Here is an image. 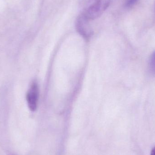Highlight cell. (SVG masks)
Instances as JSON below:
<instances>
[{
    "mask_svg": "<svg viewBox=\"0 0 155 155\" xmlns=\"http://www.w3.org/2000/svg\"><path fill=\"white\" fill-rule=\"evenodd\" d=\"M139 0H126L125 2V6L127 8H131L135 5Z\"/></svg>",
    "mask_w": 155,
    "mask_h": 155,
    "instance_id": "5b68a950",
    "label": "cell"
},
{
    "mask_svg": "<svg viewBox=\"0 0 155 155\" xmlns=\"http://www.w3.org/2000/svg\"><path fill=\"white\" fill-rule=\"evenodd\" d=\"M149 68L152 73L155 75V51L152 54L150 57Z\"/></svg>",
    "mask_w": 155,
    "mask_h": 155,
    "instance_id": "277c9868",
    "label": "cell"
},
{
    "mask_svg": "<svg viewBox=\"0 0 155 155\" xmlns=\"http://www.w3.org/2000/svg\"><path fill=\"white\" fill-rule=\"evenodd\" d=\"M150 155H155V147L152 149Z\"/></svg>",
    "mask_w": 155,
    "mask_h": 155,
    "instance_id": "8992f818",
    "label": "cell"
},
{
    "mask_svg": "<svg viewBox=\"0 0 155 155\" xmlns=\"http://www.w3.org/2000/svg\"><path fill=\"white\" fill-rule=\"evenodd\" d=\"M87 17L81 14L76 19L75 26L78 33L84 39L88 40L92 36L93 32Z\"/></svg>",
    "mask_w": 155,
    "mask_h": 155,
    "instance_id": "7a4b0ae2",
    "label": "cell"
},
{
    "mask_svg": "<svg viewBox=\"0 0 155 155\" xmlns=\"http://www.w3.org/2000/svg\"><path fill=\"white\" fill-rule=\"evenodd\" d=\"M110 3V0H79L81 13L89 20L100 16Z\"/></svg>",
    "mask_w": 155,
    "mask_h": 155,
    "instance_id": "6da1fadb",
    "label": "cell"
},
{
    "mask_svg": "<svg viewBox=\"0 0 155 155\" xmlns=\"http://www.w3.org/2000/svg\"><path fill=\"white\" fill-rule=\"evenodd\" d=\"M39 90L38 84L33 82L30 86L26 95V100L29 109L31 111H35L37 109L39 99Z\"/></svg>",
    "mask_w": 155,
    "mask_h": 155,
    "instance_id": "3957f363",
    "label": "cell"
}]
</instances>
